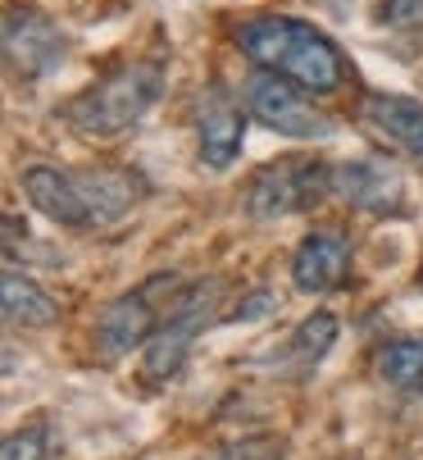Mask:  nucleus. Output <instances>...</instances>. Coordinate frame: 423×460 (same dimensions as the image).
Returning <instances> with one entry per match:
<instances>
[{
	"label": "nucleus",
	"instance_id": "f257e3e1",
	"mask_svg": "<svg viewBox=\"0 0 423 460\" xmlns=\"http://www.w3.org/2000/svg\"><path fill=\"white\" fill-rule=\"evenodd\" d=\"M28 201L64 224V228H110L128 219V210L141 201V182L132 169H55V164H28L23 169Z\"/></svg>",
	"mask_w": 423,
	"mask_h": 460
},
{
	"label": "nucleus",
	"instance_id": "f03ea898",
	"mask_svg": "<svg viewBox=\"0 0 423 460\" xmlns=\"http://www.w3.org/2000/svg\"><path fill=\"white\" fill-rule=\"evenodd\" d=\"M237 46L255 69L292 78L310 96H328L346 78V64H341V50L332 46V37H323L319 28H310L301 19H287V14L246 19L237 28Z\"/></svg>",
	"mask_w": 423,
	"mask_h": 460
},
{
	"label": "nucleus",
	"instance_id": "7ed1b4c3",
	"mask_svg": "<svg viewBox=\"0 0 423 460\" xmlns=\"http://www.w3.org/2000/svg\"><path fill=\"white\" fill-rule=\"evenodd\" d=\"M160 92H164V69L155 59L123 64V69H114L110 78H101L96 87H87L74 105H68V123H74L83 137L114 142L151 114Z\"/></svg>",
	"mask_w": 423,
	"mask_h": 460
},
{
	"label": "nucleus",
	"instance_id": "20e7f679",
	"mask_svg": "<svg viewBox=\"0 0 423 460\" xmlns=\"http://www.w3.org/2000/svg\"><path fill=\"white\" fill-rule=\"evenodd\" d=\"M246 110L278 137H292V142H328L337 128L332 119L305 101V87H296L292 78H278L269 69H255L246 78Z\"/></svg>",
	"mask_w": 423,
	"mask_h": 460
},
{
	"label": "nucleus",
	"instance_id": "39448f33",
	"mask_svg": "<svg viewBox=\"0 0 423 460\" xmlns=\"http://www.w3.org/2000/svg\"><path fill=\"white\" fill-rule=\"evenodd\" d=\"M323 191H332V169L310 155H282L264 164L246 191V210L251 219H282V215H301L310 210Z\"/></svg>",
	"mask_w": 423,
	"mask_h": 460
},
{
	"label": "nucleus",
	"instance_id": "423d86ee",
	"mask_svg": "<svg viewBox=\"0 0 423 460\" xmlns=\"http://www.w3.org/2000/svg\"><path fill=\"white\" fill-rule=\"evenodd\" d=\"M173 301H178V279L173 274H155L141 288L123 292L119 301H110V310L96 323L101 351L105 356H128L132 347H146L155 338V328L164 323Z\"/></svg>",
	"mask_w": 423,
	"mask_h": 460
},
{
	"label": "nucleus",
	"instance_id": "0eeeda50",
	"mask_svg": "<svg viewBox=\"0 0 423 460\" xmlns=\"http://www.w3.org/2000/svg\"><path fill=\"white\" fill-rule=\"evenodd\" d=\"M215 301H219V283L215 279L178 292V301L169 305L164 323L146 342V356H141V374H146V383H169L187 365V351H191L196 333L209 323V314H215Z\"/></svg>",
	"mask_w": 423,
	"mask_h": 460
},
{
	"label": "nucleus",
	"instance_id": "6e6552de",
	"mask_svg": "<svg viewBox=\"0 0 423 460\" xmlns=\"http://www.w3.org/2000/svg\"><path fill=\"white\" fill-rule=\"evenodd\" d=\"M332 191L341 201H350L356 210H369V215H401L405 210V182L392 164L383 160H346L337 173H332Z\"/></svg>",
	"mask_w": 423,
	"mask_h": 460
},
{
	"label": "nucleus",
	"instance_id": "1a4fd4ad",
	"mask_svg": "<svg viewBox=\"0 0 423 460\" xmlns=\"http://www.w3.org/2000/svg\"><path fill=\"white\" fill-rule=\"evenodd\" d=\"M5 59L23 78H41L64 59V37L50 19L32 10H10L5 14Z\"/></svg>",
	"mask_w": 423,
	"mask_h": 460
},
{
	"label": "nucleus",
	"instance_id": "9d476101",
	"mask_svg": "<svg viewBox=\"0 0 423 460\" xmlns=\"http://www.w3.org/2000/svg\"><path fill=\"white\" fill-rule=\"evenodd\" d=\"M242 110L237 101L219 87V83H209L200 92V105H196V137H200V160L209 169H228L242 151Z\"/></svg>",
	"mask_w": 423,
	"mask_h": 460
},
{
	"label": "nucleus",
	"instance_id": "9b49d317",
	"mask_svg": "<svg viewBox=\"0 0 423 460\" xmlns=\"http://www.w3.org/2000/svg\"><path fill=\"white\" fill-rule=\"evenodd\" d=\"M346 274H350V242L341 233L314 228L310 237H301V246L292 255V283L305 296H319V292L341 288Z\"/></svg>",
	"mask_w": 423,
	"mask_h": 460
},
{
	"label": "nucleus",
	"instance_id": "f8f14e48",
	"mask_svg": "<svg viewBox=\"0 0 423 460\" xmlns=\"http://www.w3.org/2000/svg\"><path fill=\"white\" fill-rule=\"evenodd\" d=\"M360 123L392 151L423 164V101L410 96H369L360 105Z\"/></svg>",
	"mask_w": 423,
	"mask_h": 460
},
{
	"label": "nucleus",
	"instance_id": "ddd939ff",
	"mask_svg": "<svg viewBox=\"0 0 423 460\" xmlns=\"http://www.w3.org/2000/svg\"><path fill=\"white\" fill-rule=\"evenodd\" d=\"M0 301H5V323H28V328H46L59 319V305L55 296H46L32 279L5 270V279H0Z\"/></svg>",
	"mask_w": 423,
	"mask_h": 460
},
{
	"label": "nucleus",
	"instance_id": "4468645a",
	"mask_svg": "<svg viewBox=\"0 0 423 460\" xmlns=\"http://www.w3.org/2000/svg\"><path fill=\"white\" fill-rule=\"evenodd\" d=\"M378 374L405 397H423V338H392L378 351Z\"/></svg>",
	"mask_w": 423,
	"mask_h": 460
},
{
	"label": "nucleus",
	"instance_id": "2eb2a0df",
	"mask_svg": "<svg viewBox=\"0 0 423 460\" xmlns=\"http://www.w3.org/2000/svg\"><path fill=\"white\" fill-rule=\"evenodd\" d=\"M332 342H337V314L319 310V314H310V319L296 323V333L287 342V356L296 360V369H314L332 351Z\"/></svg>",
	"mask_w": 423,
	"mask_h": 460
},
{
	"label": "nucleus",
	"instance_id": "dca6fc26",
	"mask_svg": "<svg viewBox=\"0 0 423 460\" xmlns=\"http://www.w3.org/2000/svg\"><path fill=\"white\" fill-rule=\"evenodd\" d=\"M0 460H55V433H50V424H32L23 433H10Z\"/></svg>",
	"mask_w": 423,
	"mask_h": 460
},
{
	"label": "nucleus",
	"instance_id": "f3484780",
	"mask_svg": "<svg viewBox=\"0 0 423 460\" xmlns=\"http://www.w3.org/2000/svg\"><path fill=\"white\" fill-rule=\"evenodd\" d=\"M282 456V442L278 438H242V442H228V447H215L196 460H278Z\"/></svg>",
	"mask_w": 423,
	"mask_h": 460
},
{
	"label": "nucleus",
	"instance_id": "a211bd4d",
	"mask_svg": "<svg viewBox=\"0 0 423 460\" xmlns=\"http://www.w3.org/2000/svg\"><path fill=\"white\" fill-rule=\"evenodd\" d=\"M383 23L396 32H423V0H383Z\"/></svg>",
	"mask_w": 423,
	"mask_h": 460
},
{
	"label": "nucleus",
	"instance_id": "6ab92c4d",
	"mask_svg": "<svg viewBox=\"0 0 423 460\" xmlns=\"http://www.w3.org/2000/svg\"><path fill=\"white\" fill-rule=\"evenodd\" d=\"M273 305H278V301H273V292H255L251 301H242V305L233 310V319L242 323V319H255V314H269Z\"/></svg>",
	"mask_w": 423,
	"mask_h": 460
},
{
	"label": "nucleus",
	"instance_id": "aec40b11",
	"mask_svg": "<svg viewBox=\"0 0 423 460\" xmlns=\"http://www.w3.org/2000/svg\"><path fill=\"white\" fill-rule=\"evenodd\" d=\"M414 283H419V292H423V265H419V274H414Z\"/></svg>",
	"mask_w": 423,
	"mask_h": 460
}]
</instances>
